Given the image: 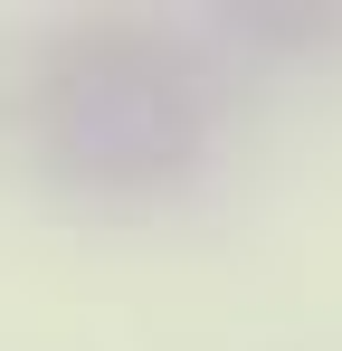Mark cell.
<instances>
[{"label":"cell","instance_id":"cell-1","mask_svg":"<svg viewBox=\"0 0 342 351\" xmlns=\"http://www.w3.org/2000/svg\"><path fill=\"white\" fill-rule=\"evenodd\" d=\"M10 133L76 190H171L209 152V76L143 29H67L19 66Z\"/></svg>","mask_w":342,"mask_h":351}]
</instances>
